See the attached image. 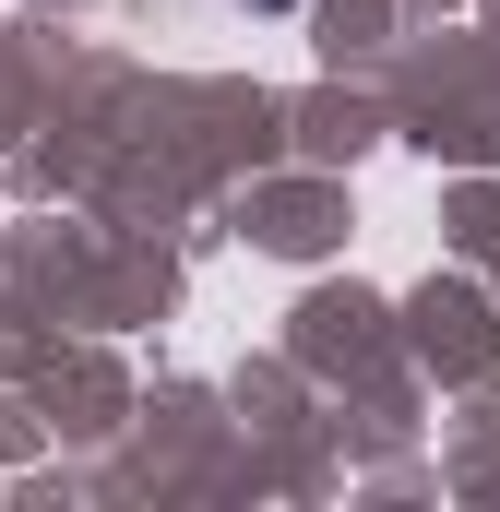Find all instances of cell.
I'll return each mask as SVG.
<instances>
[{"label": "cell", "mask_w": 500, "mask_h": 512, "mask_svg": "<svg viewBox=\"0 0 500 512\" xmlns=\"http://www.w3.org/2000/svg\"><path fill=\"white\" fill-rule=\"evenodd\" d=\"M262 12H286V0H262Z\"/></svg>", "instance_id": "1"}]
</instances>
